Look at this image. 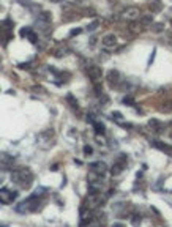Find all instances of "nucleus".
I'll return each instance as SVG.
<instances>
[{"mask_svg": "<svg viewBox=\"0 0 172 227\" xmlns=\"http://www.w3.org/2000/svg\"><path fill=\"white\" fill-rule=\"evenodd\" d=\"M155 148H158V150H161V151H164V153H167V155H172V145H167V144H164V142H153L152 144Z\"/></svg>", "mask_w": 172, "mask_h": 227, "instance_id": "obj_14", "label": "nucleus"}, {"mask_svg": "<svg viewBox=\"0 0 172 227\" xmlns=\"http://www.w3.org/2000/svg\"><path fill=\"white\" fill-rule=\"evenodd\" d=\"M106 80H107V84H109L111 87H119V85H122V76H120V73L117 71V69H111L109 73H107Z\"/></svg>", "mask_w": 172, "mask_h": 227, "instance_id": "obj_8", "label": "nucleus"}, {"mask_svg": "<svg viewBox=\"0 0 172 227\" xmlns=\"http://www.w3.org/2000/svg\"><path fill=\"white\" fill-rule=\"evenodd\" d=\"M13 164H14V158L10 156L8 153H2V169L8 170V169H11Z\"/></svg>", "mask_w": 172, "mask_h": 227, "instance_id": "obj_13", "label": "nucleus"}, {"mask_svg": "<svg viewBox=\"0 0 172 227\" xmlns=\"http://www.w3.org/2000/svg\"><path fill=\"white\" fill-rule=\"evenodd\" d=\"M37 144L38 147L43 148V150H49L54 144H56V131L52 128H48L41 131L38 136H37Z\"/></svg>", "mask_w": 172, "mask_h": 227, "instance_id": "obj_2", "label": "nucleus"}, {"mask_svg": "<svg viewBox=\"0 0 172 227\" xmlns=\"http://www.w3.org/2000/svg\"><path fill=\"white\" fill-rule=\"evenodd\" d=\"M99 99H101V104H109V96L107 95H99Z\"/></svg>", "mask_w": 172, "mask_h": 227, "instance_id": "obj_30", "label": "nucleus"}, {"mask_svg": "<svg viewBox=\"0 0 172 227\" xmlns=\"http://www.w3.org/2000/svg\"><path fill=\"white\" fill-rule=\"evenodd\" d=\"M142 219L141 213H134V218H133V224H139V221Z\"/></svg>", "mask_w": 172, "mask_h": 227, "instance_id": "obj_31", "label": "nucleus"}, {"mask_svg": "<svg viewBox=\"0 0 172 227\" xmlns=\"http://www.w3.org/2000/svg\"><path fill=\"white\" fill-rule=\"evenodd\" d=\"M11 181L19 188L27 189L33 181V174H32V170L27 169V167H17L11 172Z\"/></svg>", "mask_w": 172, "mask_h": 227, "instance_id": "obj_1", "label": "nucleus"}, {"mask_svg": "<svg viewBox=\"0 0 172 227\" xmlns=\"http://www.w3.org/2000/svg\"><path fill=\"white\" fill-rule=\"evenodd\" d=\"M155 52H156L155 49H153V51H152V55H150V59H149V66L152 65V62H153V59H155Z\"/></svg>", "mask_w": 172, "mask_h": 227, "instance_id": "obj_32", "label": "nucleus"}, {"mask_svg": "<svg viewBox=\"0 0 172 227\" xmlns=\"http://www.w3.org/2000/svg\"><path fill=\"white\" fill-rule=\"evenodd\" d=\"M51 54H52L54 57H63L65 54H68V49H60V48L59 49H52Z\"/></svg>", "mask_w": 172, "mask_h": 227, "instance_id": "obj_21", "label": "nucleus"}, {"mask_svg": "<svg viewBox=\"0 0 172 227\" xmlns=\"http://www.w3.org/2000/svg\"><path fill=\"white\" fill-rule=\"evenodd\" d=\"M66 101H68V104H70L71 107L74 109V111H79V106H77V101H76V98H74L73 95H71V93H68V95H66Z\"/></svg>", "mask_w": 172, "mask_h": 227, "instance_id": "obj_17", "label": "nucleus"}, {"mask_svg": "<svg viewBox=\"0 0 172 227\" xmlns=\"http://www.w3.org/2000/svg\"><path fill=\"white\" fill-rule=\"evenodd\" d=\"M93 126H95V133H96V134H104L106 126H104L101 122H93Z\"/></svg>", "mask_w": 172, "mask_h": 227, "instance_id": "obj_18", "label": "nucleus"}, {"mask_svg": "<svg viewBox=\"0 0 172 227\" xmlns=\"http://www.w3.org/2000/svg\"><path fill=\"white\" fill-rule=\"evenodd\" d=\"M103 46L107 48V49H112L117 46V36L114 33H107L104 35V38H103Z\"/></svg>", "mask_w": 172, "mask_h": 227, "instance_id": "obj_12", "label": "nucleus"}, {"mask_svg": "<svg viewBox=\"0 0 172 227\" xmlns=\"http://www.w3.org/2000/svg\"><path fill=\"white\" fill-rule=\"evenodd\" d=\"M152 30L155 32V33H161L163 30H164V24H161V22L153 24V25H152Z\"/></svg>", "mask_w": 172, "mask_h": 227, "instance_id": "obj_22", "label": "nucleus"}, {"mask_svg": "<svg viewBox=\"0 0 172 227\" xmlns=\"http://www.w3.org/2000/svg\"><path fill=\"white\" fill-rule=\"evenodd\" d=\"M51 2H52V3H62L63 0H51Z\"/></svg>", "mask_w": 172, "mask_h": 227, "instance_id": "obj_36", "label": "nucleus"}, {"mask_svg": "<svg viewBox=\"0 0 172 227\" xmlns=\"http://www.w3.org/2000/svg\"><path fill=\"white\" fill-rule=\"evenodd\" d=\"M98 27H99V21H93L87 25V32H95Z\"/></svg>", "mask_w": 172, "mask_h": 227, "instance_id": "obj_25", "label": "nucleus"}, {"mask_svg": "<svg viewBox=\"0 0 172 227\" xmlns=\"http://www.w3.org/2000/svg\"><path fill=\"white\" fill-rule=\"evenodd\" d=\"M46 191H48V189L44 188V186H40V188H37V189H35L33 196H37V197H40V196H44V194H46Z\"/></svg>", "mask_w": 172, "mask_h": 227, "instance_id": "obj_27", "label": "nucleus"}, {"mask_svg": "<svg viewBox=\"0 0 172 227\" xmlns=\"http://www.w3.org/2000/svg\"><path fill=\"white\" fill-rule=\"evenodd\" d=\"M38 21H41V22H49V24H51V21H52V14H51L49 11H41L40 16H38Z\"/></svg>", "mask_w": 172, "mask_h": 227, "instance_id": "obj_16", "label": "nucleus"}, {"mask_svg": "<svg viewBox=\"0 0 172 227\" xmlns=\"http://www.w3.org/2000/svg\"><path fill=\"white\" fill-rule=\"evenodd\" d=\"M81 32H82V29H74V30H71V36H74V35H79Z\"/></svg>", "mask_w": 172, "mask_h": 227, "instance_id": "obj_33", "label": "nucleus"}, {"mask_svg": "<svg viewBox=\"0 0 172 227\" xmlns=\"http://www.w3.org/2000/svg\"><path fill=\"white\" fill-rule=\"evenodd\" d=\"M27 40H29L32 44H37V41H38V35L35 33V32H29V35H27Z\"/></svg>", "mask_w": 172, "mask_h": 227, "instance_id": "obj_23", "label": "nucleus"}, {"mask_svg": "<svg viewBox=\"0 0 172 227\" xmlns=\"http://www.w3.org/2000/svg\"><path fill=\"white\" fill-rule=\"evenodd\" d=\"M123 17L126 21H136L138 17H141V10L138 6H130L123 11Z\"/></svg>", "mask_w": 172, "mask_h": 227, "instance_id": "obj_9", "label": "nucleus"}, {"mask_svg": "<svg viewBox=\"0 0 172 227\" xmlns=\"http://www.w3.org/2000/svg\"><path fill=\"white\" fill-rule=\"evenodd\" d=\"M125 166H126V155L125 153H122V155L115 159V162H114V167L111 169V174L115 177V175H120L122 172H123V169H125Z\"/></svg>", "mask_w": 172, "mask_h": 227, "instance_id": "obj_6", "label": "nucleus"}, {"mask_svg": "<svg viewBox=\"0 0 172 227\" xmlns=\"http://www.w3.org/2000/svg\"><path fill=\"white\" fill-rule=\"evenodd\" d=\"M141 24H142V25H150V24H153V16H152V14L141 16Z\"/></svg>", "mask_w": 172, "mask_h": 227, "instance_id": "obj_19", "label": "nucleus"}, {"mask_svg": "<svg viewBox=\"0 0 172 227\" xmlns=\"http://www.w3.org/2000/svg\"><path fill=\"white\" fill-rule=\"evenodd\" d=\"M16 197H17V193L16 191H10V189H6V188H2V193H0L2 204H11Z\"/></svg>", "mask_w": 172, "mask_h": 227, "instance_id": "obj_10", "label": "nucleus"}, {"mask_svg": "<svg viewBox=\"0 0 172 227\" xmlns=\"http://www.w3.org/2000/svg\"><path fill=\"white\" fill-rule=\"evenodd\" d=\"M106 202V196L103 194H99V193H90V196L87 197V200H85V207L88 208H98V207H101L103 204Z\"/></svg>", "mask_w": 172, "mask_h": 227, "instance_id": "obj_5", "label": "nucleus"}, {"mask_svg": "<svg viewBox=\"0 0 172 227\" xmlns=\"http://www.w3.org/2000/svg\"><path fill=\"white\" fill-rule=\"evenodd\" d=\"M159 111L161 112H170L172 111V101H164L159 106Z\"/></svg>", "mask_w": 172, "mask_h": 227, "instance_id": "obj_20", "label": "nucleus"}, {"mask_svg": "<svg viewBox=\"0 0 172 227\" xmlns=\"http://www.w3.org/2000/svg\"><path fill=\"white\" fill-rule=\"evenodd\" d=\"M149 8H150L152 11H155V13L161 11V10H163V3H161V0H149Z\"/></svg>", "mask_w": 172, "mask_h": 227, "instance_id": "obj_15", "label": "nucleus"}, {"mask_svg": "<svg viewBox=\"0 0 172 227\" xmlns=\"http://www.w3.org/2000/svg\"><path fill=\"white\" fill-rule=\"evenodd\" d=\"M123 104H126V106H134V99H133L131 96H125V98H123Z\"/></svg>", "mask_w": 172, "mask_h": 227, "instance_id": "obj_28", "label": "nucleus"}, {"mask_svg": "<svg viewBox=\"0 0 172 227\" xmlns=\"http://www.w3.org/2000/svg\"><path fill=\"white\" fill-rule=\"evenodd\" d=\"M170 137H172V133H170Z\"/></svg>", "mask_w": 172, "mask_h": 227, "instance_id": "obj_38", "label": "nucleus"}, {"mask_svg": "<svg viewBox=\"0 0 172 227\" xmlns=\"http://www.w3.org/2000/svg\"><path fill=\"white\" fill-rule=\"evenodd\" d=\"M90 169H92L93 172H96V174L99 175H106V172H107V164L103 161H95L90 164Z\"/></svg>", "mask_w": 172, "mask_h": 227, "instance_id": "obj_11", "label": "nucleus"}, {"mask_svg": "<svg viewBox=\"0 0 172 227\" xmlns=\"http://www.w3.org/2000/svg\"><path fill=\"white\" fill-rule=\"evenodd\" d=\"M92 153H93V148H92V145H85V147H84V155H92Z\"/></svg>", "mask_w": 172, "mask_h": 227, "instance_id": "obj_29", "label": "nucleus"}, {"mask_svg": "<svg viewBox=\"0 0 172 227\" xmlns=\"http://www.w3.org/2000/svg\"><path fill=\"white\" fill-rule=\"evenodd\" d=\"M57 169H59L57 164H52V166H51V170H52V172H54V170H57Z\"/></svg>", "mask_w": 172, "mask_h": 227, "instance_id": "obj_35", "label": "nucleus"}, {"mask_svg": "<svg viewBox=\"0 0 172 227\" xmlns=\"http://www.w3.org/2000/svg\"><path fill=\"white\" fill-rule=\"evenodd\" d=\"M40 208V197L37 196H30L29 199H25V200H22L21 204L16 205V211L17 213H27V211H35Z\"/></svg>", "mask_w": 172, "mask_h": 227, "instance_id": "obj_3", "label": "nucleus"}, {"mask_svg": "<svg viewBox=\"0 0 172 227\" xmlns=\"http://www.w3.org/2000/svg\"><path fill=\"white\" fill-rule=\"evenodd\" d=\"M111 117H112V120L119 122V123H122V122H123V115H122L120 112H117V111H114V112L111 114Z\"/></svg>", "mask_w": 172, "mask_h": 227, "instance_id": "obj_26", "label": "nucleus"}, {"mask_svg": "<svg viewBox=\"0 0 172 227\" xmlns=\"http://www.w3.org/2000/svg\"><path fill=\"white\" fill-rule=\"evenodd\" d=\"M87 73H88V77H90V80H92L93 84H98L99 80L103 79V69L99 68L98 65H92L87 69Z\"/></svg>", "mask_w": 172, "mask_h": 227, "instance_id": "obj_7", "label": "nucleus"}, {"mask_svg": "<svg viewBox=\"0 0 172 227\" xmlns=\"http://www.w3.org/2000/svg\"><path fill=\"white\" fill-rule=\"evenodd\" d=\"M104 175H99L96 172H90L88 175V181H90V193H99L101 188L104 186Z\"/></svg>", "mask_w": 172, "mask_h": 227, "instance_id": "obj_4", "label": "nucleus"}, {"mask_svg": "<svg viewBox=\"0 0 172 227\" xmlns=\"http://www.w3.org/2000/svg\"><path fill=\"white\" fill-rule=\"evenodd\" d=\"M109 3H115V2H119V0H107Z\"/></svg>", "mask_w": 172, "mask_h": 227, "instance_id": "obj_37", "label": "nucleus"}, {"mask_svg": "<svg viewBox=\"0 0 172 227\" xmlns=\"http://www.w3.org/2000/svg\"><path fill=\"white\" fill-rule=\"evenodd\" d=\"M95 44H96V38H90V46H95Z\"/></svg>", "mask_w": 172, "mask_h": 227, "instance_id": "obj_34", "label": "nucleus"}, {"mask_svg": "<svg viewBox=\"0 0 172 227\" xmlns=\"http://www.w3.org/2000/svg\"><path fill=\"white\" fill-rule=\"evenodd\" d=\"M149 126H152V129H155V131H161V123L158 120H150L149 122Z\"/></svg>", "mask_w": 172, "mask_h": 227, "instance_id": "obj_24", "label": "nucleus"}]
</instances>
